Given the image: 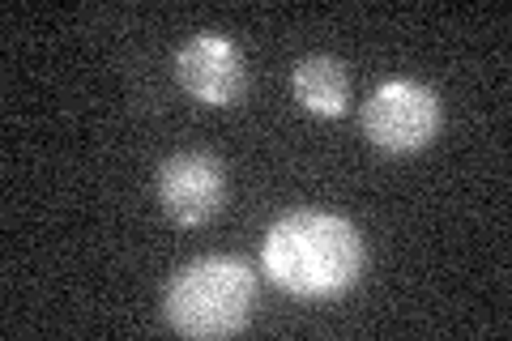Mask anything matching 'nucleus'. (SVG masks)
Listing matches in <instances>:
<instances>
[{
	"instance_id": "1",
	"label": "nucleus",
	"mask_w": 512,
	"mask_h": 341,
	"mask_svg": "<svg viewBox=\"0 0 512 341\" xmlns=\"http://www.w3.org/2000/svg\"><path fill=\"white\" fill-rule=\"evenodd\" d=\"M367 265V248L355 222L325 209L282 214L265 235L261 269L295 299H338L355 290Z\"/></svg>"
},
{
	"instance_id": "2",
	"label": "nucleus",
	"mask_w": 512,
	"mask_h": 341,
	"mask_svg": "<svg viewBox=\"0 0 512 341\" xmlns=\"http://www.w3.org/2000/svg\"><path fill=\"white\" fill-rule=\"evenodd\" d=\"M256 307V273L235 256H205L192 261L171 278L163 312L167 324L184 337L210 341L235 337L248 329Z\"/></svg>"
},
{
	"instance_id": "3",
	"label": "nucleus",
	"mask_w": 512,
	"mask_h": 341,
	"mask_svg": "<svg viewBox=\"0 0 512 341\" xmlns=\"http://www.w3.org/2000/svg\"><path fill=\"white\" fill-rule=\"evenodd\" d=\"M363 133L384 154H419L440 133V99L436 90L414 77H389L367 94Z\"/></svg>"
},
{
	"instance_id": "4",
	"label": "nucleus",
	"mask_w": 512,
	"mask_h": 341,
	"mask_svg": "<svg viewBox=\"0 0 512 341\" xmlns=\"http://www.w3.org/2000/svg\"><path fill=\"white\" fill-rule=\"evenodd\" d=\"M158 205L175 226H205L227 205V171L210 154H175L158 167Z\"/></svg>"
},
{
	"instance_id": "5",
	"label": "nucleus",
	"mask_w": 512,
	"mask_h": 341,
	"mask_svg": "<svg viewBox=\"0 0 512 341\" xmlns=\"http://www.w3.org/2000/svg\"><path fill=\"white\" fill-rule=\"evenodd\" d=\"M175 77H180V86L205 107H235L248 86L244 52H239L227 35L188 39L180 47V56H175Z\"/></svg>"
},
{
	"instance_id": "6",
	"label": "nucleus",
	"mask_w": 512,
	"mask_h": 341,
	"mask_svg": "<svg viewBox=\"0 0 512 341\" xmlns=\"http://www.w3.org/2000/svg\"><path fill=\"white\" fill-rule=\"evenodd\" d=\"M291 90L295 103L320 120H338L350 111V73L342 60L333 56H308L295 64L291 73Z\"/></svg>"
}]
</instances>
